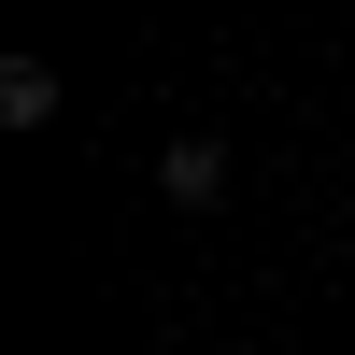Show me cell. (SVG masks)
Wrapping results in <instances>:
<instances>
[{
    "label": "cell",
    "mask_w": 355,
    "mask_h": 355,
    "mask_svg": "<svg viewBox=\"0 0 355 355\" xmlns=\"http://www.w3.org/2000/svg\"><path fill=\"white\" fill-rule=\"evenodd\" d=\"M0 128H57V71L43 57H0Z\"/></svg>",
    "instance_id": "obj_1"
},
{
    "label": "cell",
    "mask_w": 355,
    "mask_h": 355,
    "mask_svg": "<svg viewBox=\"0 0 355 355\" xmlns=\"http://www.w3.org/2000/svg\"><path fill=\"white\" fill-rule=\"evenodd\" d=\"M157 185H171V199H227V157H214V142H171Z\"/></svg>",
    "instance_id": "obj_2"
}]
</instances>
